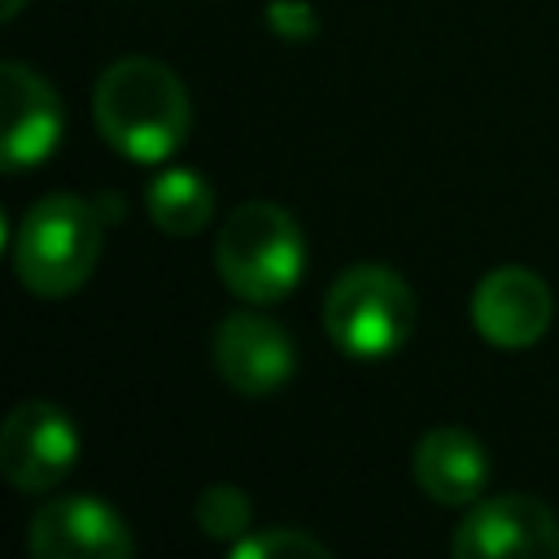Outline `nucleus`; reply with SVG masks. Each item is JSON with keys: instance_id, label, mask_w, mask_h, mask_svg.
Masks as SVG:
<instances>
[{"instance_id": "nucleus-7", "label": "nucleus", "mask_w": 559, "mask_h": 559, "mask_svg": "<svg viewBox=\"0 0 559 559\" xmlns=\"http://www.w3.org/2000/svg\"><path fill=\"white\" fill-rule=\"evenodd\" d=\"M210 358H214V371L223 376V384L245 397L280 393L297 371V345H293L288 328L266 314H253V310H236V314L218 319Z\"/></svg>"}, {"instance_id": "nucleus-5", "label": "nucleus", "mask_w": 559, "mask_h": 559, "mask_svg": "<svg viewBox=\"0 0 559 559\" xmlns=\"http://www.w3.org/2000/svg\"><path fill=\"white\" fill-rule=\"evenodd\" d=\"M79 463V428L74 419L44 402H17L0 424V472L22 493L57 489Z\"/></svg>"}, {"instance_id": "nucleus-1", "label": "nucleus", "mask_w": 559, "mask_h": 559, "mask_svg": "<svg viewBox=\"0 0 559 559\" xmlns=\"http://www.w3.org/2000/svg\"><path fill=\"white\" fill-rule=\"evenodd\" d=\"M96 131L127 162H166L192 127L183 79L157 57H118L92 87Z\"/></svg>"}, {"instance_id": "nucleus-6", "label": "nucleus", "mask_w": 559, "mask_h": 559, "mask_svg": "<svg viewBox=\"0 0 559 559\" xmlns=\"http://www.w3.org/2000/svg\"><path fill=\"white\" fill-rule=\"evenodd\" d=\"M459 559H555L559 515L533 493H498L472 502L450 537Z\"/></svg>"}, {"instance_id": "nucleus-4", "label": "nucleus", "mask_w": 559, "mask_h": 559, "mask_svg": "<svg viewBox=\"0 0 559 559\" xmlns=\"http://www.w3.org/2000/svg\"><path fill=\"white\" fill-rule=\"evenodd\" d=\"M323 328L332 345L349 358H389L415 332V293L393 266H345L323 297Z\"/></svg>"}, {"instance_id": "nucleus-12", "label": "nucleus", "mask_w": 559, "mask_h": 559, "mask_svg": "<svg viewBox=\"0 0 559 559\" xmlns=\"http://www.w3.org/2000/svg\"><path fill=\"white\" fill-rule=\"evenodd\" d=\"M144 210L166 236H197L214 214V188L192 166H166L144 183Z\"/></svg>"}, {"instance_id": "nucleus-14", "label": "nucleus", "mask_w": 559, "mask_h": 559, "mask_svg": "<svg viewBox=\"0 0 559 559\" xmlns=\"http://www.w3.org/2000/svg\"><path fill=\"white\" fill-rule=\"evenodd\" d=\"M332 550L301 528H262L231 542V559H328Z\"/></svg>"}, {"instance_id": "nucleus-8", "label": "nucleus", "mask_w": 559, "mask_h": 559, "mask_svg": "<svg viewBox=\"0 0 559 559\" xmlns=\"http://www.w3.org/2000/svg\"><path fill=\"white\" fill-rule=\"evenodd\" d=\"M26 550L35 559H127L135 550V537L109 502L92 493H70L44 502L31 515Z\"/></svg>"}, {"instance_id": "nucleus-10", "label": "nucleus", "mask_w": 559, "mask_h": 559, "mask_svg": "<svg viewBox=\"0 0 559 559\" xmlns=\"http://www.w3.org/2000/svg\"><path fill=\"white\" fill-rule=\"evenodd\" d=\"M0 79H4V131H0L4 170L39 166L66 131L61 96L39 70L22 61H4Z\"/></svg>"}, {"instance_id": "nucleus-2", "label": "nucleus", "mask_w": 559, "mask_h": 559, "mask_svg": "<svg viewBox=\"0 0 559 559\" xmlns=\"http://www.w3.org/2000/svg\"><path fill=\"white\" fill-rule=\"evenodd\" d=\"M214 266L236 297L253 306H271L288 297L306 275L301 223L275 201H245L218 227Z\"/></svg>"}, {"instance_id": "nucleus-13", "label": "nucleus", "mask_w": 559, "mask_h": 559, "mask_svg": "<svg viewBox=\"0 0 559 559\" xmlns=\"http://www.w3.org/2000/svg\"><path fill=\"white\" fill-rule=\"evenodd\" d=\"M197 524L205 537H218V542H240L253 524V507L245 498V489L236 485H205L201 498H197Z\"/></svg>"}, {"instance_id": "nucleus-15", "label": "nucleus", "mask_w": 559, "mask_h": 559, "mask_svg": "<svg viewBox=\"0 0 559 559\" xmlns=\"http://www.w3.org/2000/svg\"><path fill=\"white\" fill-rule=\"evenodd\" d=\"M266 22H271L284 39H306V35H314V9H310L306 0H280V4H271Z\"/></svg>"}, {"instance_id": "nucleus-16", "label": "nucleus", "mask_w": 559, "mask_h": 559, "mask_svg": "<svg viewBox=\"0 0 559 559\" xmlns=\"http://www.w3.org/2000/svg\"><path fill=\"white\" fill-rule=\"evenodd\" d=\"M22 4H26V0H0V17H4V22H9V17H17V13H22Z\"/></svg>"}, {"instance_id": "nucleus-9", "label": "nucleus", "mask_w": 559, "mask_h": 559, "mask_svg": "<svg viewBox=\"0 0 559 559\" xmlns=\"http://www.w3.org/2000/svg\"><path fill=\"white\" fill-rule=\"evenodd\" d=\"M555 319V297L546 280L528 266H498L480 275L472 293V323L493 349H528L546 336Z\"/></svg>"}, {"instance_id": "nucleus-11", "label": "nucleus", "mask_w": 559, "mask_h": 559, "mask_svg": "<svg viewBox=\"0 0 559 559\" xmlns=\"http://www.w3.org/2000/svg\"><path fill=\"white\" fill-rule=\"evenodd\" d=\"M411 472H415V485L432 502L472 507V502L485 498V485H489V450L467 428L441 424V428H428L415 441Z\"/></svg>"}, {"instance_id": "nucleus-3", "label": "nucleus", "mask_w": 559, "mask_h": 559, "mask_svg": "<svg viewBox=\"0 0 559 559\" xmlns=\"http://www.w3.org/2000/svg\"><path fill=\"white\" fill-rule=\"evenodd\" d=\"M100 258V214L74 192H48L26 205L13 231V271L39 297H66L87 284Z\"/></svg>"}]
</instances>
